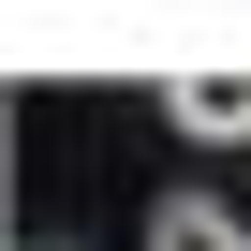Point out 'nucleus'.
Returning <instances> with one entry per match:
<instances>
[{"mask_svg": "<svg viewBox=\"0 0 251 251\" xmlns=\"http://www.w3.org/2000/svg\"><path fill=\"white\" fill-rule=\"evenodd\" d=\"M148 251H251V222L207 207V192H163V207H148Z\"/></svg>", "mask_w": 251, "mask_h": 251, "instance_id": "obj_2", "label": "nucleus"}, {"mask_svg": "<svg viewBox=\"0 0 251 251\" xmlns=\"http://www.w3.org/2000/svg\"><path fill=\"white\" fill-rule=\"evenodd\" d=\"M163 118L192 148H251V74H163Z\"/></svg>", "mask_w": 251, "mask_h": 251, "instance_id": "obj_1", "label": "nucleus"}, {"mask_svg": "<svg viewBox=\"0 0 251 251\" xmlns=\"http://www.w3.org/2000/svg\"><path fill=\"white\" fill-rule=\"evenodd\" d=\"M30 251H59V236H30Z\"/></svg>", "mask_w": 251, "mask_h": 251, "instance_id": "obj_3", "label": "nucleus"}]
</instances>
